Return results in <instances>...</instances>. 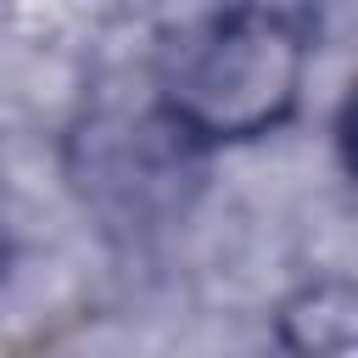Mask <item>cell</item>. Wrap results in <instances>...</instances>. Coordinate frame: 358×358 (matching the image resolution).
<instances>
[{
	"label": "cell",
	"mask_w": 358,
	"mask_h": 358,
	"mask_svg": "<svg viewBox=\"0 0 358 358\" xmlns=\"http://www.w3.org/2000/svg\"><path fill=\"white\" fill-rule=\"evenodd\" d=\"M302 34L263 6L218 11L162 45L157 95L185 140H257L302 95Z\"/></svg>",
	"instance_id": "6da1fadb"
},
{
	"label": "cell",
	"mask_w": 358,
	"mask_h": 358,
	"mask_svg": "<svg viewBox=\"0 0 358 358\" xmlns=\"http://www.w3.org/2000/svg\"><path fill=\"white\" fill-rule=\"evenodd\" d=\"M0 268H6V224H0Z\"/></svg>",
	"instance_id": "7a4b0ae2"
}]
</instances>
